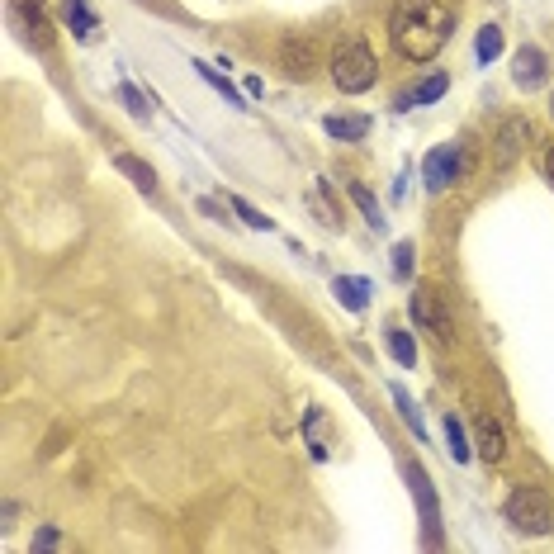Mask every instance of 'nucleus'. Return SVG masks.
<instances>
[{
    "instance_id": "13",
    "label": "nucleus",
    "mask_w": 554,
    "mask_h": 554,
    "mask_svg": "<svg viewBox=\"0 0 554 554\" xmlns=\"http://www.w3.org/2000/svg\"><path fill=\"white\" fill-rule=\"evenodd\" d=\"M337 299L346 308H351V313H365V304H370V280H356V275H337Z\"/></svg>"
},
{
    "instance_id": "22",
    "label": "nucleus",
    "mask_w": 554,
    "mask_h": 554,
    "mask_svg": "<svg viewBox=\"0 0 554 554\" xmlns=\"http://www.w3.org/2000/svg\"><path fill=\"white\" fill-rule=\"evenodd\" d=\"M446 446H450V455H455L460 465H465L469 455H474V450H469V441H465V427H460L455 417H446Z\"/></svg>"
},
{
    "instance_id": "23",
    "label": "nucleus",
    "mask_w": 554,
    "mask_h": 554,
    "mask_svg": "<svg viewBox=\"0 0 554 554\" xmlns=\"http://www.w3.org/2000/svg\"><path fill=\"white\" fill-rule=\"evenodd\" d=\"M412 256H417L412 242H398V247H394V275L403 280V285H408V275H412Z\"/></svg>"
},
{
    "instance_id": "19",
    "label": "nucleus",
    "mask_w": 554,
    "mask_h": 554,
    "mask_svg": "<svg viewBox=\"0 0 554 554\" xmlns=\"http://www.w3.org/2000/svg\"><path fill=\"white\" fill-rule=\"evenodd\" d=\"M351 199L360 204V214H365V223L370 228H384V209H379V199L365 190V185H351Z\"/></svg>"
},
{
    "instance_id": "6",
    "label": "nucleus",
    "mask_w": 554,
    "mask_h": 554,
    "mask_svg": "<svg viewBox=\"0 0 554 554\" xmlns=\"http://www.w3.org/2000/svg\"><path fill=\"white\" fill-rule=\"evenodd\" d=\"M280 67H285L289 81H308V76L318 72V48H313V38L289 34L285 43H280Z\"/></svg>"
},
{
    "instance_id": "27",
    "label": "nucleus",
    "mask_w": 554,
    "mask_h": 554,
    "mask_svg": "<svg viewBox=\"0 0 554 554\" xmlns=\"http://www.w3.org/2000/svg\"><path fill=\"white\" fill-rule=\"evenodd\" d=\"M545 171H550V180H554V152H550V157H545Z\"/></svg>"
},
{
    "instance_id": "2",
    "label": "nucleus",
    "mask_w": 554,
    "mask_h": 554,
    "mask_svg": "<svg viewBox=\"0 0 554 554\" xmlns=\"http://www.w3.org/2000/svg\"><path fill=\"white\" fill-rule=\"evenodd\" d=\"M502 512L512 521V531H521V536H550L554 531V502L545 488H531V483L512 488V498H507Z\"/></svg>"
},
{
    "instance_id": "24",
    "label": "nucleus",
    "mask_w": 554,
    "mask_h": 554,
    "mask_svg": "<svg viewBox=\"0 0 554 554\" xmlns=\"http://www.w3.org/2000/svg\"><path fill=\"white\" fill-rule=\"evenodd\" d=\"M394 403H398V412H403V422H412V431L422 436V417H417V408H412L408 389H398V384H394Z\"/></svg>"
},
{
    "instance_id": "12",
    "label": "nucleus",
    "mask_w": 554,
    "mask_h": 554,
    "mask_svg": "<svg viewBox=\"0 0 554 554\" xmlns=\"http://www.w3.org/2000/svg\"><path fill=\"white\" fill-rule=\"evenodd\" d=\"M408 479H412V493L422 498V521H427V540L436 545V521H441V512H436V498H431V488H427V474L412 465V469H408Z\"/></svg>"
},
{
    "instance_id": "10",
    "label": "nucleus",
    "mask_w": 554,
    "mask_h": 554,
    "mask_svg": "<svg viewBox=\"0 0 554 554\" xmlns=\"http://www.w3.org/2000/svg\"><path fill=\"white\" fill-rule=\"evenodd\" d=\"M15 10H19V19L29 24V38L48 53V48H53V24H48V15H43V0H15Z\"/></svg>"
},
{
    "instance_id": "3",
    "label": "nucleus",
    "mask_w": 554,
    "mask_h": 554,
    "mask_svg": "<svg viewBox=\"0 0 554 554\" xmlns=\"http://www.w3.org/2000/svg\"><path fill=\"white\" fill-rule=\"evenodd\" d=\"M332 81H337V90H346V95H365V90L379 81V62L365 38H351V43L337 48V57H332Z\"/></svg>"
},
{
    "instance_id": "9",
    "label": "nucleus",
    "mask_w": 554,
    "mask_h": 554,
    "mask_svg": "<svg viewBox=\"0 0 554 554\" xmlns=\"http://www.w3.org/2000/svg\"><path fill=\"white\" fill-rule=\"evenodd\" d=\"M474 446H479V460H488V465H498L502 455H507V436H502V422L493 412H479V422H474Z\"/></svg>"
},
{
    "instance_id": "4",
    "label": "nucleus",
    "mask_w": 554,
    "mask_h": 554,
    "mask_svg": "<svg viewBox=\"0 0 554 554\" xmlns=\"http://www.w3.org/2000/svg\"><path fill=\"white\" fill-rule=\"evenodd\" d=\"M408 313H412V322H417L422 332H431L436 341H450V337H455V327H450V313L441 308V299H436L431 289H412V294H408Z\"/></svg>"
},
{
    "instance_id": "1",
    "label": "nucleus",
    "mask_w": 554,
    "mask_h": 554,
    "mask_svg": "<svg viewBox=\"0 0 554 554\" xmlns=\"http://www.w3.org/2000/svg\"><path fill=\"white\" fill-rule=\"evenodd\" d=\"M450 10L441 0H398L389 15V38L408 62H431L450 38Z\"/></svg>"
},
{
    "instance_id": "11",
    "label": "nucleus",
    "mask_w": 554,
    "mask_h": 554,
    "mask_svg": "<svg viewBox=\"0 0 554 554\" xmlns=\"http://www.w3.org/2000/svg\"><path fill=\"white\" fill-rule=\"evenodd\" d=\"M322 128H327L337 143H360V138L370 133V119H365V114H327Z\"/></svg>"
},
{
    "instance_id": "21",
    "label": "nucleus",
    "mask_w": 554,
    "mask_h": 554,
    "mask_svg": "<svg viewBox=\"0 0 554 554\" xmlns=\"http://www.w3.org/2000/svg\"><path fill=\"white\" fill-rule=\"evenodd\" d=\"M228 204H233V209H237V218H242V223H247V228H256V233H270V228H275V218H266V214H261V209H251V204H247V199H228Z\"/></svg>"
},
{
    "instance_id": "7",
    "label": "nucleus",
    "mask_w": 554,
    "mask_h": 554,
    "mask_svg": "<svg viewBox=\"0 0 554 554\" xmlns=\"http://www.w3.org/2000/svg\"><path fill=\"white\" fill-rule=\"evenodd\" d=\"M526 143H531V124L526 119H502L498 128V152H493V161H498L502 171L512 166V161L526 152Z\"/></svg>"
},
{
    "instance_id": "15",
    "label": "nucleus",
    "mask_w": 554,
    "mask_h": 554,
    "mask_svg": "<svg viewBox=\"0 0 554 554\" xmlns=\"http://www.w3.org/2000/svg\"><path fill=\"white\" fill-rule=\"evenodd\" d=\"M62 19L72 24L76 38H90V29H95V15L86 10V0H62Z\"/></svg>"
},
{
    "instance_id": "26",
    "label": "nucleus",
    "mask_w": 554,
    "mask_h": 554,
    "mask_svg": "<svg viewBox=\"0 0 554 554\" xmlns=\"http://www.w3.org/2000/svg\"><path fill=\"white\" fill-rule=\"evenodd\" d=\"M53 545H57V536H53V531H43V536L34 540V550H53Z\"/></svg>"
},
{
    "instance_id": "20",
    "label": "nucleus",
    "mask_w": 554,
    "mask_h": 554,
    "mask_svg": "<svg viewBox=\"0 0 554 554\" xmlns=\"http://www.w3.org/2000/svg\"><path fill=\"white\" fill-rule=\"evenodd\" d=\"M474 53H479V62H493V57L502 53V29H498V24H483V29H479V43H474Z\"/></svg>"
},
{
    "instance_id": "18",
    "label": "nucleus",
    "mask_w": 554,
    "mask_h": 554,
    "mask_svg": "<svg viewBox=\"0 0 554 554\" xmlns=\"http://www.w3.org/2000/svg\"><path fill=\"white\" fill-rule=\"evenodd\" d=\"M195 72H199V76H204V81H209V86H214V90H223V100H228V105H237V109H247V105H242V90H237V86H233V81H228V76H218V72H214V67H204V62H195Z\"/></svg>"
},
{
    "instance_id": "8",
    "label": "nucleus",
    "mask_w": 554,
    "mask_h": 554,
    "mask_svg": "<svg viewBox=\"0 0 554 554\" xmlns=\"http://www.w3.org/2000/svg\"><path fill=\"white\" fill-rule=\"evenodd\" d=\"M512 81H517L521 90H540L545 81H550V57L540 53L536 43H531V48H521L517 67H512Z\"/></svg>"
},
{
    "instance_id": "28",
    "label": "nucleus",
    "mask_w": 554,
    "mask_h": 554,
    "mask_svg": "<svg viewBox=\"0 0 554 554\" xmlns=\"http://www.w3.org/2000/svg\"><path fill=\"white\" fill-rule=\"evenodd\" d=\"M550 105H554V100H550Z\"/></svg>"
},
{
    "instance_id": "14",
    "label": "nucleus",
    "mask_w": 554,
    "mask_h": 554,
    "mask_svg": "<svg viewBox=\"0 0 554 554\" xmlns=\"http://www.w3.org/2000/svg\"><path fill=\"white\" fill-rule=\"evenodd\" d=\"M446 90H450V76H446V72H436V76H427L422 86L412 90L408 100H403V109H408V105H431V100H441Z\"/></svg>"
},
{
    "instance_id": "5",
    "label": "nucleus",
    "mask_w": 554,
    "mask_h": 554,
    "mask_svg": "<svg viewBox=\"0 0 554 554\" xmlns=\"http://www.w3.org/2000/svg\"><path fill=\"white\" fill-rule=\"evenodd\" d=\"M460 171H465V152H460V143H446V147H436V152H427V166H422L431 195L450 190V185L460 180Z\"/></svg>"
},
{
    "instance_id": "16",
    "label": "nucleus",
    "mask_w": 554,
    "mask_h": 554,
    "mask_svg": "<svg viewBox=\"0 0 554 554\" xmlns=\"http://www.w3.org/2000/svg\"><path fill=\"white\" fill-rule=\"evenodd\" d=\"M114 166H119L124 176H133V185H138L143 195H157V176H152V166H143L138 157H119Z\"/></svg>"
},
{
    "instance_id": "17",
    "label": "nucleus",
    "mask_w": 554,
    "mask_h": 554,
    "mask_svg": "<svg viewBox=\"0 0 554 554\" xmlns=\"http://www.w3.org/2000/svg\"><path fill=\"white\" fill-rule=\"evenodd\" d=\"M389 351H394L398 365H408V370L417 365V341H412L403 327H389Z\"/></svg>"
},
{
    "instance_id": "25",
    "label": "nucleus",
    "mask_w": 554,
    "mask_h": 554,
    "mask_svg": "<svg viewBox=\"0 0 554 554\" xmlns=\"http://www.w3.org/2000/svg\"><path fill=\"white\" fill-rule=\"evenodd\" d=\"M119 95H124V105L133 109V114H143V109H147V105H143V95H138V90H133V86H124V90H119Z\"/></svg>"
}]
</instances>
